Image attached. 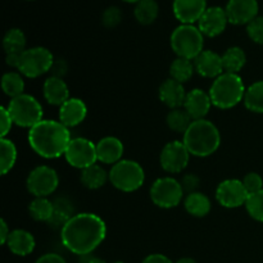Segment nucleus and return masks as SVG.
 <instances>
[{
    "label": "nucleus",
    "instance_id": "nucleus-1",
    "mask_svg": "<svg viewBox=\"0 0 263 263\" xmlns=\"http://www.w3.org/2000/svg\"><path fill=\"white\" fill-rule=\"evenodd\" d=\"M107 235L105 222L94 213H77L61 229L64 248L77 256L92 253Z\"/></svg>",
    "mask_w": 263,
    "mask_h": 263
},
{
    "label": "nucleus",
    "instance_id": "nucleus-2",
    "mask_svg": "<svg viewBox=\"0 0 263 263\" xmlns=\"http://www.w3.org/2000/svg\"><path fill=\"white\" fill-rule=\"evenodd\" d=\"M71 140L68 127L58 121L43 120L28 131V144L32 151L46 159L58 158L66 153Z\"/></svg>",
    "mask_w": 263,
    "mask_h": 263
},
{
    "label": "nucleus",
    "instance_id": "nucleus-3",
    "mask_svg": "<svg viewBox=\"0 0 263 263\" xmlns=\"http://www.w3.org/2000/svg\"><path fill=\"white\" fill-rule=\"evenodd\" d=\"M182 143L190 154L195 157H208L215 153L221 144V135L218 128L211 121H193L190 127L184 134Z\"/></svg>",
    "mask_w": 263,
    "mask_h": 263
},
{
    "label": "nucleus",
    "instance_id": "nucleus-4",
    "mask_svg": "<svg viewBox=\"0 0 263 263\" xmlns=\"http://www.w3.org/2000/svg\"><path fill=\"white\" fill-rule=\"evenodd\" d=\"M246 91L244 82L239 74L223 72L213 81L210 89V98L215 107L230 109L244 100Z\"/></svg>",
    "mask_w": 263,
    "mask_h": 263
},
{
    "label": "nucleus",
    "instance_id": "nucleus-5",
    "mask_svg": "<svg viewBox=\"0 0 263 263\" xmlns=\"http://www.w3.org/2000/svg\"><path fill=\"white\" fill-rule=\"evenodd\" d=\"M171 48L179 58L194 61L204 49V35L193 25H180L171 33Z\"/></svg>",
    "mask_w": 263,
    "mask_h": 263
},
{
    "label": "nucleus",
    "instance_id": "nucleus-6",
    "mask_svg": "<svg viewBox=\"0 0 263 263\" xmlns=\"http://www.w3.org/2000/svg\"><path fill=\"white\" fill-rule=\"evenodd\" d=\"M109 181L116 189L125 193L136 192L145 181L144 170L138 162L131 159H121L113 164L109 171Z\"/></svg>",
    "mask_w": 263,
    "mask_h": 263
},
{
    "label": "nucleus",
    "instance_id": "nucleus-7",
    "mask_svg": "<svg viewBox=\"0 0 263 263\" xmlns=\"http://www.w3.org/2000/svg\"><path fill=\"white\" fill-rule=\"evenodd\" d=\"M7 109L13 122L21 127L32 128L43 121V107L35 98L28 94L13 98Z\"/></svg>",
    "mask_w": 263,
    "mask_h": 263
},
{
    "label": "nucleus",
    "instance_id": "nucleus-8",
    "mask_svg": "<svg viewBox=\"0 0 263 263\" xmlns=\"http://www.w3.org/2000/svg\"><path fill=\"white\" fill-rule=\"evenodd\" d=\"M54 64V57L50 51L43 46L26 49L21 55L18 71L21 74L30 79H36L51 69Z\"/></svg>",
    "mask_w": 263,
    "mask_h": 263
},
{
    "label": "nucleus",
    "instance_id": "nucleus-9",
    "mask_svg": "<svg viewBox=\"0 0 263 263\" xmlns=\"http://www.w3.org/2000/svg\"><path fill=\"white\" fill-rule=\"evenodd\" d=\"M149 194H151L152 202L157 207L168 210L181 203L184 189L177 180L172 177H161L153 182Z\"/></svg>",
    "mask_w": 263,
    "mask_h": 263
},
{
    "label": "nucleus",
    "instance_id": "nucleus-10",
    "mask_svg": "<svg viewBox=\"0 0 263 263\" xmlns=\"http://www.w3.org/2000/svg\"><path fill=\"white\" fill-rule=\"evenodd\" d=\"M59 184L55 170L48 166H39L30 172L26 181L27 190L36 198H46L53 194Z\"/></svg>",
    "mask_w": 263,
    "mask_h": 263
},
{
    "label": "nucleus",
    "instance_id": "nucleus-11",
    "mask_svg": "<svg viewBox=\"0 0 263 263\" xmlns=\"http://www.w3.org/2000/svg\"><path fill=\"white\" fill-rule=\"evenodd\" d=\"M66 161L76 168H86L97 163V144L85 138H74L66 149Z\"/></svg>",
    "mask_w": 263,
    "mask_h": 263
},
{
    "label": "nucleus",
    "instance_id": "nucleus-12",
    "mask_svg": "<svg viewBox=\"0 0 263 263\" xmlns=\"http://www.w3.org/2000/svg\"><path fill=\"white\" fill-rule=\"evenodd\" d=\"M190 153L182 141H171L162 149L159 162L164 171L170 174H179L186 168Z\"/></svg>",
    "mask_w": 263,
    "mask_h": 263
},
{
    "label": "nucleus",
    "instance_id": "nucleus-13",
    "mask_svg": "<svg viewBox=\"0 0 263 263\" xmlns=\"http://www.w3.org/2000/svg\"><path fill=\"white\" fill-rule=\"evenodd\" d=\"M248 197V192L240 180H225L216 189V199L225 208H236L240 205H246Z\"/></svg>",
    "mask_w": 263,
    "mask_h": 263
},
{
    "label": "nucleus",
    "instance_id": "nucleus-14",
    "mask_svg": "<svg viewBox=\"0 0 263 263\" xmlns=\"http://www.w3.org/2000/svg\"><path fill=\"white\" fill-rule=\"evenodd\" d=\"M225 10L233 25H249L258 17L259 5L257 0H229Z\"/></svg>",
    "mask_w": 263,
    "mask_h": 263
},
{
    "label": "nucleus",
    "instance_id": "nucleus-15",
    "mask_svg": "<svg viewBox=\"0 0 263 263\" xmlns=\"http://www.w3.org/2000/svg\"><path fill=\"white\" fill-rule=\"evenodd\" d=\"M229 20L226 10L221 7L207 8L200 20L198 21V28L208 37H216L226 30Z\"/></svg>",
    "mask_w": 263,
    "mask_h": 263
},
{
    "label": "nucleus",
    "instance_id": "nucleus-16",
    "mask_svg": "<svg viewBox=\"0 0 263 263\" xmlns=\"http://www.w3.org/2000/svg\"><path fill=\"white\" fill-rule=\"evenodd\" d=\"M172 10L181 25H193L207 10V0H174Z\"/></svg>",
    "mask_w": 263,
    "mask_h": 263
},
{
    "label": "nucleus",
    "instance_id": "nucleus-17",
    "mask_svg": "<svg viewBox=\"0 0 263 263\" xmlns=\"http://www.w3.org/2000/svg\"><path fill=\"white\" fill-rule=\"evenodd\" d=\"M195 71L205 79H217L223 73L222 57L212 50H203L194 59Z\"/></svg>",
    "mask_w": 263,
    "mask_h": 263
},
{
    "label": "nucleus",
    "instance_id": "nucleus-18",
    "mask_svg": "<svg viewBox=\"0 0 263 263\" xmlns=\"http://www.w3.org/2000/svg\"><path fill=\"white\" fill-rule=\"evenodd\" d=\"M210 94L202 89H194L186 94V99L184 103V109L189 113L193 121L203 120L208 115L211 109Z\"/></svg>",
    "mask_w": 263,
    "mask_h": 263
},
{
    "label": "nucleus",
    "instance_id": "nucleus-19",
    "mask_svg": "<svg viewBox=\"0 0 263 263\" xmlns=\"http://www.w3.org/2000/svg\"><path fill=\"white\" fill-rule=\"evenodd\" d=\"M87 115L85 103L79 98H69L63 105L59 107V122L66 127H74L84 122Z\"/></svg>",
    "mask_w": 263,
    "mask_h": 263
},
{
    "label": "nucleus",
    "instance_id": "nucleus-20",
    "mask_svg": "<svg viewBox=\"0 0 263 263\" xmlns=\"http://www.w3.org/2000/svg\"><path fill=\"white\" fill-rule=\"evenodd\" d=\"M186 94L187 92H185L181 82L175 81L174 79H168L162 82L158 90V97L161 102L171 109L184 107Z\"/></svg>",
    "mask_w": 263,
    "mask_h": 263
},
{
    "label": "nucleus",
    "instance_id": "nucleus-21",
    "mask_svg": "<svg viewBox=\"0 0 263 263\" xmlns=\"http://www.w3.org/2000/svg\"><path fill=\"white\" fill-rule=\"evenodd\" d=\"M123 144L120 139L115 136H107L97 144L98 161L105 164H116L121 161L123 156Z\"/></svg>",
    "mask_w": 263,
    "mask_h": 263
},
{
    "label": "nucleus",
    "instance_id": "nucleus-22",
    "mask_svg": "<svg viewBox=\"0 0 263 263\" xmlns=\"http://www.w3.org/2000/svg\"><path fill=\"white\" fill-rule=\"evenodd\" d=\"M44 98L51 105H63L69 99V90L61 77L51 76L44 82Z\"/></svg>",
    "mask_w": 263,
    "mask_h": 263
},
{
    "label": "nucleus",
    "instance_id": "nucleus-23",
    "mask_svg": "<svg viewBox=\"0 0 263 263\" xmlns=\"http://www.w3.org/2000/svg\"><path fill=\"white\" fill-rule=\"evenodd\" d=\"M7 246L13 254L25 257L32 253L35 249V238L28 231L17 229V230L10 231Z\"/></svg>",
    "mask_w": 263,
    "mask_h": 263
},
{
    "label": "nucleus",
    "instance_id": "nucleus-24",
    "mask_svg": "<svg viewBox=\"0 0 263 263\" xmlns=\"http://www.w3.org/2000/svg\"><path fill=\"white\" fill-rule=\"evenodd\" d=\"M185 210L194 217H204L211 211V200L203 193L195 192L187 194L184 200Z\"/></svg>",
    "mask_w": 263,
    "mask_h": 263
},
{
    "label": "nucleus",
    "instance_id": "nucleus-25",
    "mask_svg": "<svg viewBox=\"0 0 263 263\" xmlns=\"http://www.w3.org/2000/svg\"><path fill=\"white\" fill-rule=\"evenodd\" d=\"M109 180V174L105 172L103 167L99 164H92V166L86 167L81 172V182L85 187L90 190H95L102 187L103 185Z\"/></svg>",
    "mask_w": 263,
    "mask_h": 263
},
{
    "label": "nucleus",
    "instance_id": "nucleus-26",
    "mask_svg": "<svg viewBox=\"0 0 263 263\" xmlns=\"http://www.w3.org/2000/svg\"><path fill=\"white\" fill-rule=\"evenodd\" d=\"M221 57H222L223 71L228 73L238 74L247 63L246 53L239 46H231Z\"/></svg>",
    "mask_w": 263,
    "mask_h": 263
},
{
    "label": "nucleus",
    "instance_id": "nucleus-27",
    "mask_svg": "<svg viewBox=\"0 0 263 263\" xmlns=\"http://www.w3.org/2000/svg\"><path fill=\"white\" fill-rule=\"evenodd\" d=\"M53 204L54 212L48 223L55 229H62L74 216L73 207H72V203L66 198H58L55 202H53Z\"/></svg>",
    "mask_w": 263,
    "mask_h": 263
},
{
    "label": "nucleus",
    "instance_id": "nucleus-28",
    "mask_svg": "<svg viewBox=\"0 0 263 263\" xmlns=\"http://www.w3.org/2000/svg\"><path fill=\"white\" fill-rule=\"evenodd\" d=\"M159 14V7L156 0H140L136 3L134 15L140 25H152Z\"/></svg>",
    "mask_w": 263,
    "mask_h": 263
},
{
    "label": "nucleus",
    "instance_id": "nucleus-29",
    "mask_svg": "<svg viewBox=\"0 0 263 263\" xmlns=\"http://www.w3.org/2000/svg\"><path fill=\"white\" fill-rule=\"evenodd\" d=\"M26 36L20 28H10L3 39V48L7 54H22L26 50Z\"/></svg>",
    "mask_w": 263,
    "mask_h": 263
},
{
    "label": "nucleus",
    "instance_id": "nucleus-30",
    "mask_svg": "<svg viewBox=\"0 0 263 263\" xmlns=\"http://www.w3.org/2000/svg\"><path fill=\"white\" fill-rule=\"evenodd\" d=\"M30 216L35 221L49 222L54 212V204L46 198H35L28 205Z\"/></svg>",
    "mask_w": 263,
    "mask_h": 263
},
{
    "label": "nucleus",
    "instance_id": "nucleus-31",
    "mask_svg": "<svg viewBox=\"0 0 263 263\" xmlns=\"http://www.w3.org/2000/svg\"><path fill=\"white\" fill-rule=\"evenodd\" d=\"M195 71L194 63L189 59L185 58H176L170 66V74L171 79H174L177 82H187L193 77Z\"/></svg>",
    "mask_w": 263,
    "mask_h": 263
},
{
    "label": "nucleus",
    "instance_id": "nucleus-32",
    "mask_svg": "<svg viewBox=\"0 0 263 263\" xmlns=\"http://www.w3.org/2000/svg\"><path fill=\"white\" fill-rule=\"evenodd\" d=\"M244 104L251 112L263 113V81L254 82L247 89Z\"/></svg>",
    "mask_w": 263,
    "mask_h": 263
},
{
    "label": "nucleus",
    "instance_id": "nucleus-33",
    "mask_svg": "<svg viewBox=\"0 0 263 263\" xmlns=\"http://www.w3.org/2000/svg\"><path fill=\"white\" fill-rule=\"evenodd\" d=\"M192 123L193 118L190 117L186 110L181 109V108L171 109L168 115H167V125L175 133L185 134Z\"/></svg>",
    "mask_w": 263,
    "mask_h": 263
},
{
    "label": "nucleus",
    "instance_id": "nucleus-34",
    "mask_svg": "<svg viewBox=\"0 0 263 263\" xmlns=\"http://www.w3.org/2000/svg\"><path fill=\"white\" fill-rule=\"evenodd\" d=\"M2 89L5 95L13 98H17L23 94L25 90V81H23L21 73L17 72H8L2 79Z\"/></svg>",
    "mask_w": 263,
    "mask_h": 263
},
{
    "label": "nucleus",
    "instance_id": "nucleus-35",
    "mask_svg": "<svg viewBox=\"0 0 263 263\" xmlns=\"http://www.w3.org/2000/svg\"><path fill=\"white\" fill-rule=\"evenodd\" d=\"M0 151H2V161H0L2 175H7L17 161V148L12 140L2 138L0 139Z\"/></svg>",
    "mask_w": 263,
    "mask_h": 263
},
{
    "label": "nucleus",
    "instance_id": "nucleus-36",
    "mask_svg": "<svg viewBox=\"0 0 263 263\" xmlns=\"http://www.w3.org/2000/svg\"><path fill=\"white\" fill-rule=\"evenodd\" d=\"M247 212L253 220L263 222V189L254 194H249L246 203Z\"/></svg>",
    "mask_w": 263,
    "mask_h": 263
},
{
    "label": "nucleus",
    "instance_id": "nucleus-37",
    "mask_svg": "<svg viewBox=\"0 0 263 263\" xmlns=\"http://www.w3.org/2000/svg\"><path fill=\"white\" fill-rule=\"evenodd\" d=\"M122 21V12L118 7H109L103 12L102 23L107 28H115Z\"/></svg>",
    "mask_w": 263,
    "mask_h": 263
},
{
    "label": "nucleus",
    "instance_id": "nucleus-38",
    "mask_svg": "<svg viewBox=\"0 0 263 263\" xmlns=\"http://www.w3.org/2000/svg\"><path fill=\"white\" fill-rule=\"evenodd\" d=\"M247 33L252 41L263 45V15H258L247 25Z\"/></svg>",
    "mask_w": 263,
    "mask_h": 263
},
{
    "label": "nucleus",
    "instance_id": "nucleus-39",
    "mask_svg": "<svg viewBox=\"0 0 263 263\" xmlns=\"http://www.w3.org/2000/svg\"><path fill=\"white\" fill-rule=\"evenodd\" d=\"M241 181H243V185L247 192H248V194H254V193L263 189V179L261 175L257 174V172H249L248 175L244 176Z\"/></svg>",
    "mask_w": 263,
    "mask_h": 263
},
{
    "label": "nucleus",
    "instance_id": "nucleus-40",
    "mask_svg": "<svg viewBox=\"0 0 263 263\" xmlns=\"http://www.w3.org/2000/svg\"><path fill=\"white\" fill-rule=\"evenodd\" d=\"M181 186L184 189V193L186 192L187 194H192V193L198 192V187L200 186V179L194 174L185 175L181 180Z\"/></svg>",
    "mask_w": 263,
    "mask_h": 263
},
{
    "label": "nucleus",
    "instance_id": "nucleus-41",
    "mask_svg": "<svg viewBox=\"0 0 263 263\" xmlns=\"http://www.w3.org/2000/svg\"><path fill=\"white\" fill-rule=\"evenodd\" d=\"M13 123L14 122H13L7 108L2 107V109H0V126H2V133H0V135H2V138H5L9 134Z\"/></svg>",
    "mask_w": 263,
    "mask_h": 263
},
{
    "label": "nucleus",
    "instance_id": "nucleus-42",
    "mask_svg": "<svg viewBox=\"0 0 263 263\" xmlns=\"http://www.w3.org/2000/svg\"><path fill=\"white\" fill-rule=\"evenodd\" d=\"M35 263H67L62 256L57 253H48L41 256Z\"/></svg>",
    "mask_w": 263,
    "mask_h": 263
},
{
    "label": "nucleus",
    "instance_id": "nucleus-43",
    "mask_svg": "<svg viewBox=\"0 0 263 263\" xmlns=\"http://www.w3.org/2000/svg\"><path fill=\"white\" fill-rule=\"evenodd\" d=\"M50 71H53V76L61 77V79H62V76H63V74L67 72L66 62L62 61V59L54 61V64H53V67H51Z\"/></svg>",
    "mask_w": 263,
    "mask_h": 263
},
{
    "label": "nucleus",
    "instance_id": "nucleus-44",
    "mask_svg": "<svg viewBox=\"0 0 263 263\" xmlns=\"http://www.w3.org/2000/svg\"><path fill=\"white\" fill-rule=\"evenodd\" d=\"M143 263H174L168 257H166L164 254H149L145 259H144Z\"/></svg>",
    "mask_w": 263,
    "mask_h": 263
},
{
    "label": "nucleus",
    "instance_id": "nucleus-45",
    "mask_svg": "<svg viewBox=\"0 0 263 263\" xmlns=\"http://www.w3.org/2000/svg\"><path fill=\"white\" fill-rule=\"evenodd\" d=\"M9 229H8L7 222L4 220L0 221V243L2 244H7L8 238H9Z\"/></svg>",
    "mask_w": 263,
    "mask_h": 263
},
{
    "label": "nucleus",
    "instance_id": "nucleus-46",
    "mask_svg": "<svg viewBox=\"0 0 263 263\" xmlns=\"http://www.w3.org/2000/svg\"><path fill=\"white\" fill-rule=\"evenodd\" d=\"M21 55H22V54H7V57H5V61H7L8 66L18 69V66H20V61H21Z\"/></svg>",
    "mask_w": 263,
    "mask_h": 263
},
{
    "label": "nucleus",
    "instance_id": "nucleus-47",
    "mask_svg": "<svg viewBox=\"0 0 263 263\" xmlns=\"http://www.w3.org/2000/svg\"><path fill=\"white\" fill-rule=\"evenodd\" d=\"M81 263H105V261L98 258V257H92V256H90V254H87V256H82Z\"/></svg>",
    "mask_w": 263,
    "mask_h": 263
},
{
    "label": "nucleus",
    "instance_id": "nucleus-48",
    "mask_svg": "<svg viewBox=\"0 0 263 263\" xmlns=\"http://www.w3.org/2000/svg\"><path fill=\"white\" fill-rule=\"evenodd\" d=\"M176 263H198V262L195 261V259H193V258H189V257H185V258H181V259H179V261H177Z\"/></svg>",
    "mask_w": 263,
    "mask_h": 263
},
{
    "label": "nucleus",
    "instance_id": "nucleus-49",
    "mask_svg": "<svg viewBox=\"0 0 263 263\" xmlns=\"http://www.w3.org/2000/svg\"><path fill=\"white\" fill-rule=\"evenodd\" d=\"M123 2H126V3H135V4H136V3H139V2H140V0H123Z\"/></svg>",
    "mask_w": 263,
    "mask_h": 263
},
{
    "label": "nucleus",
    "instance_id": "nucleus-50",
    "mask_svg": "<svg viewBox=\"0 0 263 263\" xmlns=\"http://www.w3.org/2000/svg\"><path fill=\"white\" fill-rule=\"evenodd\" d=\"M115 263H123V262H115Z\"/></svg>",
    "mask_w": 263,
    "mask_h": 263
}]
</instances>
